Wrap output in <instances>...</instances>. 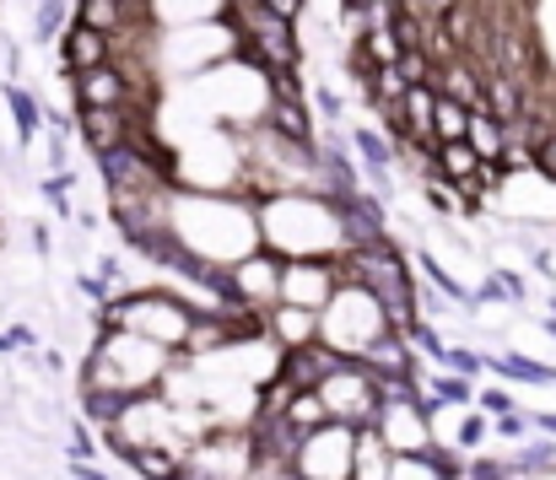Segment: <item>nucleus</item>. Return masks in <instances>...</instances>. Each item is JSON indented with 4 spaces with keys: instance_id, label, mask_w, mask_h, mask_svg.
Instances as JSON below:
<instances>
[{
    "instance_id": "f257e3e1",
    "label": "nucleus",
    "mask_w": 556,
    "mask_h": 480,
    "mask_svg": "<svg viewBox=\"0 0 556 480\" xmlns=\"http://www.w3.org/2000/svg\"><path fill=\"white\" fill-rule=\"evenodd\" d=\"M119 308H125V329L147 334L152 345H163L174 356L189 351V324H194V303L189 298L147 287V292H119Z\"/></svg>"
},
{
    "instance_id": "f03ea898",
    "label": "nucleus",
    "mask_w": 556,
    "mask_h": 480,
    "mask_svg": "<svg viewBox=\"0 0 556 480\" xmlns=\"http://www.w3.org/2000/svg\"><path fill=\"white\" fill-rule=\"evenodd\" d=\"M357 449H363V427L330 421V427H319L298 443L292 470H298V480H352L357 476Z\"/></svg>"
},
{
    "instance_id": "7ed1b4c3",
    "label": "nucleus",
    "mask_w": 556,
    "mask_h": 480,
    "mask_svg": "<svg viewBox=\"0 0 556 480\" xmlns=\"http://www.w3.org/2000/svg\"><path fill=\"white\" fill-rule=\"evenodd\" d=\"M341 260H287V276H281V303H298V308H314L325 314L341 292Z\"/></svg>"
},
{
    "instance_id": "20e7f679",
    "label": "nucleus",
    "mask_w": 556,
    "mask_h": 480,
    "mask_svg": "<svg viewBox=\"0 0 556 480\" xmlns=\"http://www.w3.org/2000/svg\"><path fill=\"white\" fill-rule=\"evenodd\" d=\"M281 276H287V260L276 249H254V254L232 260V298L270 314L281 303Z\"/></svg>"
},
{
    "instance_id": "39448f33",
    "label": "nucleus",
    "mask_w": 556,
    "mask_h": 480,
    "mask_svg": "<svg viewBox=\"0 0 556 480\" xmlns=\"http://www.w3.org/2000/svg\"><path fill=\"white\" fill-rule=\"evenodd\" d=\"M71 92H76V109H130L136 103V81L125 65H92V71H76L71 76Z\"/></svg>"
},
{
    "instance_id": "423d86ee",
    "label": "nucleus",
    "mask_w": 556,
    "mask_h": 480,
    "mask_svg": "<svg viewBox=\"0 0 556 480\" xmlns=\"http://www.w3.org/2000/svg\"><path fill=\"white\" fill-rule=\"evenodd\" d=\"M76 136L92 157H103L136 136V119H130V109H76Z\"/></svg>"
},
{
    "instance_id": "0eeeda50",
    "label": "nucleus",
    "mask_w": 556,
    "mask_h": 480,
    "mask_svg": "<svg viewBox=\"0 0 556 480\" xmlns=\"http://www.w3.org/2000/svg\"><path fill=\"white\" fill-rule=\"evenodd\" d=\"M114 60V33H98L87 22H71L65 38H60V65L76 76V71H92V65H109Z\"/></svg>"
},
{
    "instance_id": "6e6552de",
    "label": "nucleus",
    "mask_w": 556,
    "mask_h": 480,
    "mask_svg": "<svg viewBox=\"0 0 556 480\" xmlns=\"http://www.w3.org/2000/svg\"><path fill=\"white\" fill-rule=\"evenodd\" d=\"M270 340H276L281 351L314 345V340H319V314H314V308H298V303H276V308H270Z\"/></svg>"
},
{
    "instance_id": "1a4fd4ad",
    "label": "nucleus",
    "mask_w": 556,
    "mask_h": 480,
    "mask_svg": "<svg viewBox=\"0 0 556 480\" xmlns=\"http://www.w3.org/2000/svg\"><path fill=\"white\" fill-rule=\"evenodd\" d=\"M265 130H276V136H287V141H298V147H319V141H314V119H308V103H287V98H270V109H265Z\"/></svg>"
},
{
    "instance_id": "9d476101",
    "label": "nucleus",
    "mask_w": 556,
    "mask_h": 480,
    "mask_svg": "<svg viewBox=\"0 0 556 480\" xmlns=\"http://www.w3.org/2000/svg\"><path fill=\"white\" fill-rule=\"evenodd\" d=\"M0 92H5V109H11V119H16V141H22V147H27V141H33L38 130H49V114L38 109V98H33L27 87L5 81Z\"/></svg>"
},
{
    "instance_id": "9b49d317",
    "label": "nucleus",
    "mask_w": 556,
    "mask_h": 480,
    "mask_svg": "<svg viewBox=\"0 0 556 480\" xmlns=\"http://www.w3.org/2000/svg\"><path fill=\"white\" fill-rule=\"evenodd\" d=\"M465 141H470L481 157H503V152H508V141H514V125H508V119H497L492 109H476V114H470V136H465Z\"/></svg>"
},
{
    "instance_id": "f8f14e48",
    "label": "nucleus",
    "mask_w": 556,
    "mask_h": 480,
    "mask_svg": "<svg viewBox=\"0 0 556 480\" xmlns=\"http://www.w3.org/2000/svg\"><path fill=\"white\" fill-rule=\"evenodd\" d=\"M481 162H486V157H481V152H476L470 141H443L432 167H438L443 178H454V184H470V178L481 173Z\"/></svg>"
},
{
    "instance_id": "ddd939ff",
    "label": "nucleus",
    "mask_w": 556,
    "mask_h": 480,
    "mask_svg": "<svg viewBox=\"0 0 556 480\" xmlns=\"http://www.w3.org/2000/svg\"><path fill=\"white\" fill-rule=\"evenodd\" d=\"M76 22H87V27L119 38L125 22H130V0H76Z\"/></svg>"
},
{
    "instance_id": "4468645a",
    "label": "nucleus",
    "mask_w": 556,
    "mask_h": 480,
    "mask_svg": "<svg viewBox=\"0 0 556 480\" xmlns=\"http://www.w3.org/2000/svg\"><path fill=\"white\" fill-rule=\"evenodd\" d=\"M470 103H459V98H448V92H438V141H465L470 136Z\"/></svg>"
},
{
    "instance_id": "2eb2a0df",
    "label": "nucleus",
    "mask_w": 556,
    "mask_h": 480,
    "mask_svg": "<svg viewBox=\"0 0 556 480\" xmlns=\"http://www.w3.org/2000/svg\"><path fill=\"white\" fill-rule=\"evenodd\" d=\"M492 372H514L519 383H556V367L546 362H530V356H486Z\"/></svg>"
},
{
    "instance_id": "dca6fc26",
    "label": "nucleus",
    "mask_w": 556,
    "mask_h": 480,
    "mask_svg": "<svg viewBox=\"0 0 556 480\" xmlns=\"http://www.w3.org/2000/svg\"><path fill=\"white\" fill-rule=\"evenodd\" d=\"M416 265H421V276H427V281H432V287H438V292H443L448 303H459V308H470V292H465V287H459V281H454V276H448V270H443V265H438L432 254H427V249L416 254Z\"/></svg>"
},
{
    "instance_id": "f3484780",
    "label": "nucleus",
    "mask_w": 556,
    "mask_h": 480,
    "mask_svg": "<svg viewBox=\"0 0 556 480\" xmlns=\"http://www.w3.org/2000/svg\"><path fill=\"white\" fill-rule=\"evenodd\" d=\"M60 27H65V0H38V11H33V38H38V43H54V38H65Z\"/></svg>"
},
{
    "instance_id": "a211bd4d",
    "label": "nucleus",
    "mask_w": 556,
    "mask_h": 480,
    "mask_svg": "<svg viewBox=\"0 0 556 480\" xmlns=\"http://www.w3.org/2000/svg\"><path fill=\"white\" fill-rule=\"evenodd\" d=\"M470 400H476V389L465 378H432L427 383V405H470Z\"/></svg>"
},
{
    "instance_id": "6ab92c4d",
    "label": "nucleus",
    "mask_w": 556,
    "mask_h": 480,
    "mask_svg": "<svg viewBox=\"0 0 556 480\" xmlns=\"http://www.w3.org/2000/svg\"><path fill=\"white\" fill-rule=\"evenodd\" d=\"M535 173H541L546 184H556V130L541 141V147H535Z\"/></svg>"
},
{
    "instance_id": "aec40b11",
    "label": "nucleus",
    "mask_w": 556,
    "mask_h": 480,
    "mask_svg": "<svg viewBox=\"0 0 556 480\" xmlns=\"http://www.w3.org/2000/svg\"><path fill=\"white\" fill-rule=\"evenodd\" d=\"M486 438V421L481 416H465V427H459V449H476Z\"/></svg>"
},
{
    "instance_id": "412c9836",
    "label": "nucleus",
    "mask_w": 556,
    "mask_h": 480,
    "mask_svg": "<svg viewBox=\"0 0 556 480\" xmlns=\"http://www.w3.org/2000/svg\"><path fill=\"white\" fill-rule=\"evenodd\" d=\"M497 432H503V438H525L530 427H525V416H519V410H503V416H497Z\"/></svg>"
},
{
    "instance_id": "4be33fe9",
    "label": "nucleus",
    "mask_w": 556,
    "mask_h": 480,
    "mask_svg": "<svg viewBox=\"0 0 556 480\" xmlns=\"http://www.w3.org/2000/svg\"><path fill=\"white\" fill-rule=\"evenodd\" d=\"M265 5H270L276 16H287V22H298V16L308 11V0H265Z\"/></svg>"
},
{
    "instance_id": "5701e85b",
    "label": "nucleus",
    "mask_w": 556,
    "mask_h": 480,
    "mask_svg": "<svg viewBox=\"0 0 556 480\" xmlns=\"http://www.w3.org/2000/svg\"><path fill=\"white\" fill-rule=\"evenodd\" d=\"M481 405H486V410H497V416H503V410H514V400H508L503 389H481Z\"/></svg>"
},
{
    "instance_id": "b1692460",
    "label": "nucleus",
    "mask_w": 556,
    "mask_h": 480,
    "mask_svg": "<svg viewBox=\"0 0 556 480\" xmlns=\"http://www.w3.org/2000/svg\"><path fill=\"white\" fill-rule=\"evenodd\" d=\"M314 103L325 109V119H341V98H336V92H325V87H319V92H314Z\"/></svg>"
},
{
    "instance_id": "393cba45",
    "label": "nucleus",
    "mask_w": 556,
    "mask_h": 480,
    "mask_svg": "<svg viewBox=\"0 0 556 480\" xmlns=\"http://www.w3.org/2000/svg\"><path fill=\"white\" fill-rule=\"evenodd\" d=\"M71 476H76V480H109L103 470H87V465H71Z\"/></svg>"
},
{
    "instance_id": "a878e982",
    "label": "nucleus",
    "mask_w": 556,
    "mask_h": 480,
    "mask_svg": "<svg viewBox=\"0 0 556 480\" xmlns=\"http://www.w3.org/2000/svg\"><path fill=\"white\" fill-rule=\"evenodd\" d=\"M530 421H535L541 432H552V438H556V416H530Z\"/></svg>"
},
{
    "instance_id": "bb28decb",
    "label": "nucleus",
    "mask_w": 556,
    "mask_h": 480,
    "mask_svg": "<svg viewBox=\"0 0 556 480\" xmlns=\"http://www.w3.org/2000/svg\"><path fill=\"white\" fill-rule=\"evenodd\" d=\"M346 11H372V0H341Z\"/></svg>"
},
{
    "instance_id": "cd10ccee",
    "label": "nucleus",
    "mask_w": 556,
    "mask_h": 480,
    "mask_svg": "<svg viewBox=\"0 0 556 480\" xmlns=\"http://www.w3.org/2000/svg\"><path fill=\"white\" fill-rule=\"evenodd\" d=\"M552 314H556V298H552Z\"/></svg>"
}]
</instances>
